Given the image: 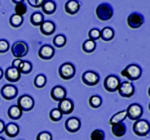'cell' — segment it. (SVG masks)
<instances>
[{"mask_svg": "<svg viewBox=\"0 0 150 140\" xmlns=\"http://www.w3.org/2000/svg\"><path fill=\"white\" fill-rule=\"evenodd\" d=\"M51 97L53 100L55 101H62L63 99L66 98L67 92L65 90V88H63L62 86H55L51 89Z\"/></svg>", "mask_w": 150, "mask_h": 140, "instance_id": "9a60e30c", "label": "cell"}, {"mask_svg": "<svg viewBox=\"0 0 150 140\" xmlns=\"http://www.w3.org/2000/svg\"><path fill=\"white\" fill-rule=\"evenodd\" d=\"M142 74V70L140 68L139 65L136 64H129L125 67L124 69L121 71V75L126 77L129 80H137L141 77Z\"/></svg>", "mask_w": 150, "mask_h": 140, "instance_id": "6da1fadb", "label": "cell"}, {"mask_svg": "<svg viewBox=\"0 0 150 140\" xmlns=\"http://www.w3.org/2000/svg\"><path fill=\"white\" fill-rule=\"evenodd\" d=\"M18 70L21 74H28V73H30L31 70H32V64L29 61H23L22 60L20 66L18 67Z\"/></svg>", "mask_w": 150, "mask_h": 140, "instance_id": "f1b7e54d", "label": "cell"}, {"mask_svg": "<svg viewBox=\"0 0 150 140\" xmlns=\"http://www.w3.org/2000/svg\"><path fill=\"white\" fill-rule=\"evenodd\" d=\"M81 127V121L77 117H70L65 122V128L69 132H77Z\"/></svg>", "mask_w": 150, "mask_h": 140, "instance_id": "5bb4252c", "label": "cell"}, {"mask_svg": "<svg viewBox=\"0 0 150 140\" xmlns=\"http://www.w3.org/2000/svg\"><path fill=\"white\" fill-rule=\"evenodd\" d=\"M17 106L22 111H30L34 107V99L30 95H22L18 98Z\"/></svg>", "mask_w": 150, "mask_h": 140, "instance_id": "9c48e42d", "label": "cell"}, {"mask_svg": "<svg viewBox=\"0 0 150 140\" xmlns=\"http://www.w3.org/2000/svg\"><path fill=\"white\" fill-rule=\"evenodd\" d=\"M30 22L34 26H40L44 22V16L41 12H34L30 16Z\"/></svg>", "mask_w": 150, "mask_h": 140, "instance_id": "603a6c76", "label": "cell"}, {"mask_svg": "<svg viewBox=\"0 0 150 140\" xmlns=\"http://www.w3.org/2000/svg\"><path fill=\"white\" fill-rule=\"evenodd\" d=\"M46 84V77L44 74H38L34 79V85L37 88H43Z\"/></svg>", "mask_w": 150, "mask_h": 140, "instance_id": "d6a6232c", "label": "cell"}, {"mask_svg": "<svg viewBox=\"0 0 150 140\" xmlns=\"http://www.w3.org/2000/svg\"><path fill=\"white\" fill-rule=\"evenodd\" d=\"M82 48H83V50H84V51H85L86 53H92V52L94 51V50H95V48H96V43H95V41L90 40V39L84 41L83 45H82Z\"/></svg>", "mask_w": 150, "mask_h": 140, "instance_id": "83f0119b", "label": "cell"}, {"mask_svg": "<svg viewBox=\"0 0 150 140\" xmlns=\"http://www.w3.org/2000/svg\"><path fill=\"white\" fill-rule=\"evenodd\" d=\"M0 140H5L4 138H2V137H0Z\"/></svg>", "mask_w": 150, "mask_h": 140, "instance_id": "ee69618b", "label": "cell"}, {"mask_svg": "<svg viewBox=\"0 0 150 140\" xmlns=\"http://www.w3.org/2000/svg\"><path fill=\"white\" fill-rule=\"evenodd\" d=\"M82 81L89 86H94L99 82V75L94 71H86L82 75Z\"/></svg>", "mask_w": 150, "mask_h": 140, "instance_id": "7c38bea8", "label": "cell"}, {"mask_svg": "<svg viewBox=\"0 0 150 140\" xmlns=\"http://www.w3.org/2000/svg\"><path fill=\"white\" fill-rule=\"evenodd\" d=\"M16 3L15 6V14L20 16H23L24 14H26L27 12V7H26V4L24 3V1H14Z\"/></svg>", "mask_w": 150, "mask_h": 140, "instance_id": "4316f807", "label": "cell"}, {"mask_svg": "<svg viewBox=\"0 0 150 140\" xmlns=\"http://www.w3.org/2000/svg\"><path fill=\"white\" fill-rule=\"evenodd\" d=\"M9 23L15 28L20 27L23 23V17L20 15H17V14H13L10 17V19H9Z\"/></svg>", "mask_w": 150, "mask_h": 140, "instance_id": "f546056e", "label": "cell"}, {"mask_svg": "<svg viewBox=\"0 0 150 140\" xmlns=\"http://www.w3.org/2000/svg\"><path fill=\"white\" fill-rule=\"evenodd\" d=\"M9 42L7 40H0V53H5L9 50Z\"/></svg>", "mask_w": 150, "mask_h": 140, "instance_id": "74e56055", "label": "cell"}, {"mask_svg": "<svg viewBox=\"0 0 150 140\" xmlns=\"http://www.w3.org/2000/svg\"><path fill=\"white\" fill-rule=\"evenodd\" d=\"M62 116H63V114H62L61 111L58 109V108H54V109H52L51 111H50V113H49L50 119H51L52 121H54V122L60 121V120L62 119Z\"/></svg>", "mask_w": 150, "mask_h": 140, "instance_id": "1f68e13d", "label": "cell"}, {"mask_svg": "<svg viewBox=\"0 0 150 140\" xmlns=\"http://www.w3.org/2000/svg\"><path fill=\"white\" fill-rule=\"evenodd\" d=\"M8 116L11 119H19L22 116V110L17 105H12L8 109Z\"/></svg>", "mask_w": 150, "mask_h": 140, "instance_id": "d4e9b609", "label": "cell"}, {"mask_svg": "<svg viewBox=\"0 0 150 140\" xmlns=\"http://www.w3.org/2000/svg\"><path fill=\"white\" fill-rule=\"evenodd\" d=\"M58 109L61 111L62 114H70L74 109V104H73V102H72V100L65 98V99L59 102Z\"/></svg>", "mask_w": 150, "mask_h": 140, "instance_id": "2e32d148", "label": "cell"}, {"mask_svg": "<svg viewBox=\"0 0 150 140\" xmlns=\"http://www.w3.org/2000/svg\"><path fill=\"white\" fill-rule=\"evenodd\" d=\"M100 38L104 41H110L114 37V30L111 27H105L100 31Z\"/></svg>", "mask_w": 150, "mask_h": 140, "instance_id": "cb8c5ba5", "label": "cell"}, {"mask_svg": "<svg viewBox=\"0 0 150 140\" xmlns=\"http://www.w3.org/2000/svg\"><path fill=\"white\" fill-rule=\"evenodd\" d=\"M11 52L16 58H22L28 53V46L24 41H16L11 46Z\"/></svg>", "mask_w": 150, "mask_h": 140, "instance_id": "277c9868", "label": "cell"}, {"mask_svg": "<svg viewBox=\"0 0 150 140\" xmlns=\"http://www.w3.org/2000/svg\"><path fill=\"white\" fill-rule=\"evenodd\" d=\"M127 117H129L131 120H139L143 114V109H142L141 105L137 104V103H133L128 106L127 110Z\"/></svg>", "mask_w": 150, "mask_h": 140, "instance_id": "52a82bcc", "label": "cell"}, {"mask_svg": "<svg viewBox=\"0 0 150 140\" xmlns=\"http://www.w3.org/2000/svg\"><path fill=\"white\" fill-rule=\"evenodd\" d=\"M126 117H127L126 110H123V111H120V112H117L116 114H114L112 117L110 118L109 124L110 125H115V124H118V123H122V121Z\"/></svg>", "mask_w": 150, "mask_h": 140, "instance_id": "44dd1931", "label": "cell"}, {"mask_svg": "<svg viewBox=\"0 0 150 140\" xmlns=\"http://www.w3.org/2000/svg\"><path fill=\"white\" fill-rule=\"evenodd\" d=\"M28 3L30 4L32 7H42V4L44 1H42V0H28Z\"/></svg>", "mask_w": 150, "mask_h": 140, "instance_id": "f35d334b", "label": "cell"}, {"mask_svg": "<svg viewBox=\"0 0 150 140\" xmlns=\"http://www.w3.org/2000/svg\"><path fill=\"white\" fill-rule=\"evenodd\" d=\"M4 132L8 137H13L17 136L20 132V129H19V126L16 123H8L7 125H5V129H4Z\"/></svg>", "mask_w": 150, "mask_h": 140, "instance_id": "d6986e66", "label": "cell"}, {"mask_svg": "<svg viewBox=\"0 0 150 140\" xmlns=\"http://www.w3.org/2000/svg\"><path fill=\"white\" fill-rule=\"evenodd\" d=\"M54 52H55L54 48H53L51 45L44 44L40 47L39 51H38V56H39L41 59L49 60L54 56Z\"/></svg>", "mask_w": 150, "mask_h": 140, "instance_id": "4fadbf2b", "label": "cell"}, {"mask_svg": "<svg viewBox=\"0 0 150 140\" xmlns=\"http://www.w3.org/2000/svg\"><path fill=\"white\" fill-rule=\"evenodd\" d=\"M55 24L52 21H45L40 25V31L44 35H51L55 32Z\"/></svg>", "mask_w": 150, "mask_h": 140, "instance_id": "ac0fdd59", "label": "cell"}, {"mask_svg": "<svg viewBox=\"0 0 150 140\" xmlns=\"http://www.w3.org/2000/svg\"><path fill=\"white\" fill-rule=\"evenodd\" d=\"M59 75L64 80H68V79L73 78L75 75V67L72 63L66 62L63 63L59 67Z\"/></svg>", "mask_w": 150, "mask_h": 140, "instance_id": "5b68a950", "label": "cell"}, {"mask_svg": "<svg viewBox=\"0 0 150 140\" xmlns=\"http://www.w3.org/2000/svg\"><path fill=\"white\" fill-rule=\"evenodd\" d=\"M79 9H80V3L78 1L71 0V1H67L66 4H65V10H66L67 13L71 14V15L76 14L79 11Z\"/></svg>", "mask_w": 150, "mask_h": 140, "instance_id": "ffe728a7", "label": "cell"}, {"mask_svg": "<svg viewBox=\"0 0 150 140\" xmlns=\"http://www.w3.org/2000/svg\"><path fill=\"white\" fill-rule=\"evenodd\" d=\"M133 131L138 136H146L150 132V124L147 120L139 119L133 124Z\"/></svg>", "mask_w": 150, "mask_h": 140, "instance_id": "3957f363", "label": "cell"}, {"mask_svg": "<svg viewBox=\"0 0 150 140\" xmlns=\"http://www.w3.org/2000/svg\"><path fill=\"white\" fill-rule=\"evenodd\" d=\"M3 76H4V72H3V70H2L1 68H0V79H1Z\"/></svg>", "mask_w": 150, "mask_h": 140, "instance_id": "b9f144b4", "label": "cell"}, {"mask_svg": "<svg viewBox=\"0 0 150 140\" xmlns=\"http://www.w3.org/2000/svg\"><path fill=\"white\" fill-rule=\"evenodd\" d=\"M1 95L4 99L6 100H11L13 98H15L17 96L18 90L16 88V86L12 85V84H6L1 88Z\"/></svg>", "mask_w": 150, "mask_h": 140, "instance_id": "8fae6325", "label": "cell"}, {"mask_svg": "<svg viewBox=\"0 0 150 140\" xmlns=\"http://www.w3.org/2000/svg\"><path fill=\"white\" fill-rule=\"evenodd\" d=\"M112 133L116 137H122L126 133V126L124 123H118L112 125Z\"/></svg>", "mask_w": 150, "mask_h": 140, "instance_id": "7402d4cb", "label": "cell"}, {"mask_svg": "<svg viewBox=\"0 0 150 140\" xmlns=\"http://www.w3.org/2000/svg\"><path fill=\"white\" fill-rule=\"evenodd\" d=\"M118 92L122 97L129 98L133 96V94L135 92V88L133 86V84L130 81H123L120 82V85L118 87Z\"/></svg>", "mask_w": 150, "mask_h": 140, "instance_id": "8992f818", "label": "cell"}, {"mask_svg": "<svg viewBox=\"0 0 150 140\" xmlns=\"http://www.w3.org/2000/svg\"><path fill=\"white\" fill-rule=\"evenodd\" d=\"M5 77L9 82H16L20 79L21 73L19 72V70L17 68L9 67V68H7L5 72Z\"/></svg>", "mask_w": 150, "mask_h": 140, "instance_id": "e0dca14e", "label": "cell"}, {"mask_svg": "<svg viewBox=\"0 0 150 140\" xmlns=\"http://www.w3.org/2000/svg\"><path fill=\"white\" fill-rule=\"evenodd\" d=\"M104 138H105V134H104V132L100 129L93 130L90 134L91 140H104Z\"/></svg>", "mask_w": 150, "mask_h": 140, "instance_id": "e575fe53", "label": "cell"}, {"mask_svg": "<svg viewBox=\"0 0 150 140\" xmlns=\"http://www.w3.org/2000/svg\"><path fill=\"white\" fill-rule=\"evenodd\" d=\"M42 10L46 14H53L56 10V4L54 1H44L42 4Z\"/></svg>", "mask_w": 150, "mask_h": 140, "instance_id": "484cf974", "label": "cell"}, {"mask_svg": "<svg viewBox=\"0 0 150 140\" xmlns=\"http://www.w3.org/2000/svg\"><path fill=\"white\" fill-rule=\"evenodd\" d=\"M96 15L101 21H107L112 18L113 8L109 3H101L96 8Z\"/></svg>", "mask_w": 150, "mask_h": 140, "instance_id": "7a4b0ae2", "label": "cell"}, {"mask_svg": "<svg viewBox=\"0 0 150 140\" xmlns=\"http://www.w3.org/2000/svg\"><path fill=\"white\" fill-rule=\"evenodd\" d=\"M36 140H52V135L47 131H42L37 135Z\"/></svg>", "mask_w": 150, "mask_h": 140, "instance_id": "8d00e7d4", "label": "cell"}, {"mask_svg": "<svg viewBox=\"0 0 150 140\" xmlns=\"http://www.w3.org/2000/svg\"><path fill=\"white\" fill-rule=\"evenodd\" d=\"M66 41H67L66 37H65L63 34H59L54 37V39H53V44H54L55 47L61 48L66 44Z\"/></svg>", "mask_w": 150, "mask_h": 140, "instance_id": "4dcf8cb0", "label": "cell"}, {"mask_svg": "<svg viewBox=\"0 0 150 140\" xmlns=\"http://www.w3.org/2000/svg\"><path fill=\"white\" fill-rule=\"evenodd\" d=\"M120 85V79L115 75H108L104 80V88L109 92H115Z\"/></svg>", "mask_w": 150, "mask_h": 140, "instance_id": "ba28073f", "label": "cell"}, {"mask_svg": "<svg viewBox=\"0 0 150 140\" xmlns=\"http://www.w3.org/2000/svg\"><path fill=\"white\" fill-rule=\"evenodd\" d=\"M89 104L93 108H98L102 104V99H101V97L98 95H92L89 98Z\"/></svg>", "mask_w": 150, "mask_h": 140, "instance_id": "836d02e7", "label": "cell"}, {"mask_svg": "<svg viewBox=\"0 0 150 140\" xmlns=\"http://www.w3.org/2000/svg\"><path fill=\"white\" fill-rule=\"evenodd\" d=\"M100 30L97 29V28H92L90 31L88 32V36L90 40H97L100 38Z\"/></svg>", "mask_w": 150, "mask_h": 140, "instance_id": "d590c367", "label": "cell"}, {"mask_svg": "<svg viewBox=\"0 0 150 140\" xmlns=\"http://www.w3.org/2000/svg\"><path fill=\"white\" fill-rule=\"evenodd\" d=\"M21 62H22V59H15V60H13V62H12V66L11 67H13V68H17L18 69V67L20 66V64H21Z\"/></svg>", "mask_w": 150, "mask_h": 140, "instance_id": "ab89813d", "label": "cell"}, {"mask_svg": "<svg viewBox=\"0 0 150 140\" xmlns=\"http://www.w3.org/2000/svg\"><path fill=\"white\" fill-rule=\"evenodd\" d=\"M143 22H144V17L140 13H137V12L131 13L127 18L128 26L130 28H133V29L139 28L143 24Z\"/></svg>", "mask_w": 150, "mask_h": 140, "instance_id": "30bf717a", "label": "cell"}, {"mask_svg": "<svg viewBox=\"0 0 150 140\" xmlns=\"http://www.w3.org/2000/svg\"><path fill=\"white\" fill-rule=\"evenodd\" d=\"M148 95L150 96V87H149V89H148Z\"/></svg>", "mask_w": 150, "mask_h": 140, "instance_id": "7bdbcfd3", "label": "cell"}, {"mask_svg": "<svg viewBox=\"0 0 150 140\" xmlns=\"http://www.w3.org/2000/svg\"><path fill=\"white\" fill-rule=\"evenodd\" d=\"M4 129H5V124H4V122L2 120H0V134L2 132H4Z\"/></svg>", "mask_w": 150, "mask_h": 140, "instance_id": "60d3db41", "label": "cell"}, {"mask_svg": "<svg viewBox=\"0 0 150 140\" xmlns=\"http://www.w3.org/2000/svg\"><path fill=\"white\" fill-rule=\"evenodd\" d=\"M149 110H150V103H149Z\"/></svg>", "mask_w": 150, "mask_h": 140, "instance_id": "f6af8a7d", "label": "cell"}]
</instances>
